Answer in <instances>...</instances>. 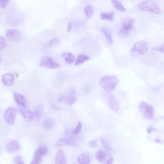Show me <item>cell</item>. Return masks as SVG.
<instances>
[{
	"label": "cell",
	"instance_id": "6da1fadb",
	"mask_svg": "<svg viewBox=\"0 0 164 164\" xmlns=\"http://www.w3.org/2000/svg\"><path fill=\"white\" fill-rule=\"evenodd\" d=\"M119 82L116 76L110 75L102 78L99 80V84L105 91L110 92L115 88Z\"/></svg>",
	"mask_w": 164,
	"mask_h": 164
},
{
	"label": "cell",
	"instance_id": "7a4b0ae2",
	"mask_svg": "<svg viewBox=\"0 0 164 164\" xmlns=\"http://www.w3.org/2000/svg\"><path fill=\"white\" fill-rule=\"evenodd\" d=\"M148 49V45L145 41H140L135 44L131 49L130 54L133 58H136L144 54Z\"/></svg>",
	"mask_w": 164,
	"mask_h": 164
},
{
	"label": "cell",
	"instance_id": "3957f363",
	"mask_svg": "<svg viewBox=\"0 0 164 164\" xmlns=\"http://www.w3.org/2000/svg\"><path fill=\"white\" fill-rule=\"evenodd\" d=\"M138 8L141 11L149 12L155 14H159L161 11L157 4L151 0H147L140 2Z\"/></svg>",
	"mask_w": 164,
	"mask_h": 164
},
{
	"label": "cell",
	"instance_id": "277c9868",
	"mask_svg": "<svg viewBox=\"0 0 164 164\" xmlns=\"http://www.w3.org/2000/svg\"><path fill=\"white\" fill-rule=\"evenodd\" d=\"M139 109L144 118L149 120L153 119L154 109L150 104L145 101H142L140 104Z\"/></svg>",
	"mask_w": 164,
	"mask_h": 164
},
{
	"label": "cell",
	"instance_id": "5b68a950",
	"mask_svg": "<svg viewBox=\"0 0 164 164\" xmlns=\"http://www.w3.org/2000/svg\"><path fill=\"white\" fill-rule=\"evenodd\" d=\"M39 65L40 67L49 69L59 68L60 64L49 56H45L41 58Z\"/></svg>",
	"mask_w": 164,
	"mask_h": 164
},
{
	"label": "cell",
	"instance_id": "8992f818",
	"mask_svg": "<svg viewBox=\"0 0 164 164\" xmlns=\"http://www.w3.org/2000/svg\"><path fill=\"white\" fill-rule=\"evenodd\" d=\"M97 159L99 162L104 163H112L113 158L107 151L100 149L97 151L96 154Z\"/></svg>",
	"mask_w": 164,
	"mask_h": 164
},
{
	"label": "cell",
	"instance_id": "52a82bcc",
	"mask_svg": "<svg viewBox=\"0 0 164 164\" xmlns=\"http://www.w3.org/2000/svg\"><path fill=\"white\" fill-rule=\"evenodd\" d=\"M17 114V110L14 107H11L6 110L4 118L6 121L10 125H13L15 123Z\"/></svg>",
	"mask_w": 164,
	"mask_h": 164
},
{
	"label": "cell",
	"instance_id": "ba28073f",
	"mask_svg": "<svg viewBox=\"0 0 164 164\" xmlns=\"http://www.w3.org/2000/svg\"><path fill=\"white\" fill-rule=\"evenodd\" d=\"M6 36L9 40L13 41H19L22 38L21 33L15 29H9L6 32Z\"/></svg>",
	"mask_w": 164,
	"mask_h": 164
},
{
	"label": "cell",
	"instance_id": "9c48e42d",
	"mask_svg": "<svg viewBox=\"0 0 164 164\" xmlns=\"http://www.w3.org/2000/svg\"><path fill=\"white\" fill-rule=\"evenodd\" d=\"M20 149L19 142L15 140H12L6 145V149L10 153H14L19 151Z\"/></svg>",
	"mask_w": 164,
	"mask_h": 164
},
{
	"label": "cell",
	"instance_id": "30bf717a",
	"mask_svg": "<svg viewBox=\"0 0 164 164\" xmlns=\"http://www.w3.org/2000/svg\"><path fill=\"white\" fill-rule=\"evenodd\" d=\"M75 144L74 139L72 138H62L58 140L55 145L56 147H60L66 145L73 146Z\"/></svg>",
	"mask_w": 164,
	"mask_h": 164
},
{
	"label": "cell",
	"instance_id": "8fae6325",
	"mask_svg": "<svg viewBox=\"0 0 164 164\" xmlns=\"http://www.w3.org/2000/svg\"><path fill=\"white\" fill-rule=\"evenodd\" d=\"M75 92L74 90H70L68 96L64 98V102L67 105H72L77 101V99L75 97Z\"/></svg>",
	"mask_w": 164,
	"mask_h": 164
},
{
	"label": "cell",
	"instance_id": "7c38bea8",
	"mask_svg": "<svg viewBox=\"0 0 164 164\" xmlns=\"http://www.w3.org/2000/svg\"><path fill=\"white\" fill-rule=\"evenodd\" d=\"M54 162L56 164H66L65 156L63 151L61 150L58 151L55 158Z\"/></svg>",
	"mask_w": 164,
	"mask_h": 164
},
{
	"label": "cell",
	"instance_id": "4fadbf2b",
	"mask_svg": "<svg viewBox=\"0 0 164 164\" xmlns=\"http://www.w3.org/2000/svg\"><path fill=\"white\" fill-rule=\"evenodd\" d=\"M19 107V111L23 118L26 119L32 118L33 116L31 111L26 106H20Z\"/></svg>",
	"mask_w": 164,
	"mask_h": 164
},
{
	"label": "cell",
	"instance_id": "5bb4252c",
	"mask_svg": "<svg viewBox=\"0 0 164 164\" xmlns=\"http://www.w3.org/2000/svg\"><path fill=\"white\" fill-rule=\"evenodd\" d=\"M14 81V77L12 74L7 73L4 74L2 76V83L5 85L10 86L13 84Z\"/></svg>",
	"mask_w": 164,
	"mask_h": 164
},
{
	"label": "cell",
	"instance_id": "9a60e30c",
	"mask_svg": "<svg viewBox=\"0 0 164 164\" xmlns=\"http://www.w3.org/2000/svg\"><path fill=\"white\" fill-rule=\"evenodd\" d=\"M14 98L16 103L20 106H26V101L25 98L19 93L14 94Z\"/></svg>",
	"mask_w": 164,
	"mask_h": 164
},
{
	"label": "cell",
	"instance_id": "2e32d148",
	"mask_svg": "<svg viewBox=\"0 0 164 164\" xmlns=\"http://www.w3.org/2000/svg\"><path fill=\"white\" fill-rule=\"evenodd\" d=\"M77 161L80 164H88L91 162L90 155L86 153L82 154L78 157Z\"/></svg>",
	"mask_w": 164,
	"mask_h": 164
},
{
	"label": "cell",
	"instance_id": "e0dca14e",
	"mask_svg": "<svg viewBox=\"0 0 164 164\" xmlns=\"http://www.w3.org/2000/svg\"><path fill=\"white\" fill-rule=\"evenodd\" d=\"M43 125L46 129L51 130L53 128L55 125V121L52 118H47L43 120Z\"/></svg>",
	"mask_w": 164,
	"mask_h": 164
},
{
	"label": "cell",
	"instance_id": "ac0fdd59",
	"mask_svg": "<svg viewBox=\"0 0 164 164\" xmlns=\"http://www.w3.org/2000/svg\"><path fill=\"white\" fill-rule=\"evenodd\" d=\"M62 57L66 62L68 64H71L75 61V57L73 55L70 53L64 52L62 55Z\"/></svg>",
	"mask_w": 164,
	"mask_h": 164
},
{
	"label": "cell",
	"instance_id": "d6986e66",
	"mask_svg": "<svg viewBox=\"0 0 164 164\" xmlns=\"http://www.w3.org/2000/svg\"><path fill=\"white\" fill-rule=\"evenodd\" d=\"M109 105L110 108L115 113L118 112L119 107L118 103L116 99L113 97H110L109 101Z\"/></svg>",
	"mask_w": 164,
	"mask_h": 164
},
{
	"label": "cell",
	"instance_id": "ffe728a7",
	"mask_svg": "<svg viewBox=\"0 0 164 164\" xmlns=\"http://www.w3.org/2000/svg\"><path fill=\"white\" fill-rule=\"evenodd\" d=\"M90 57L87 55L83 54H79L75 63V66H78L85 63L86 61L89 60Z\"/></svg>",
	"mask_w": 164,
	"mask_h": 164
},
{
	"label": "cell",
	"instance_id": "44dd1931",
	"mask_svg": "<svg viewBox=\"0 0 164 164\" xmlns=\"http://www.w3.org/2000/svg\"><path fill=\"white\" fill-rule=\"evenodd\" d=\"M107 42L109 45H112L113 43L112 34L110 31L108 29H104L102 31Z\"/></svg>",
	"mask_w": 164,
	"mask_h": 164
},
{
	"label": "cell",
	"instance_id": "7402d4cb",
	"mask_svg": "<svg viewBox=\"0 0 164 164\" xmlns=\"http://www.w3.org/2000/svg\"><path fill=\"white\" fill-rule=\"evenodd\" d=\"M134 20L132 19H127L123 20L122 22V27L126 30L131 31Z\"/></svg>",
	"mask_w": 164,
	"mask_h": 164
},
{
	"label": "cell",
	"instance_id": "603a6c76",
	"mask_svg": "<svg viewBox=\"0 0 164 164\" xmlns=\"http://www.w3.org/2000/svg\"><path fill=\"white\" fill-rule=\"evenodd\" d=\"M111 2L117 10L120 11L125 12L126 9L122 5L119 0H111Z\"/></svg>",
	"mask_w": 164,
	"mask_h": 164
},
{
	"label": "cell",
	"instance_id": "cb8c5ba5",
	"mask_svg": "<svg viewBox=\"0 0 164 164\" xmlns=\"http://www.w3.org/2000/svg\"><path fill=\"white\" fill-rule=\"evenodd\" d=\"M43 111V105L42 104L39 105L35 111V115L38 119H39L42 117Z\"/></svg>",
	"mask_w": 164,
	"mask_h": 164
},
{
	"label": "cell",
	"instance_id": "d4e9b609",
	"mask_svg": "<svg viewBox=\"0 0 164 164\" xmlns=\"http://www.w3.org/2000/svg\"><path fill=\"white\" fill-rule=\"evenodd\" d=\"M43 156L39 154L38 152L36 151L34 154L33 160L31 164H38L42 161Z\"/></svg>",
	"mask_w": 164,
	"mask_h": 164
},
{
	"label": "cell",
	"instance_id": "484cf974",
	"mask_svg": "<svg viewBox=\"0 0 164 164\" xmlns=\"http://www.w3.org/2000/svg\"><path fill=\"white\" fill-rule=\"evenodd\" d=\"M114 15V12L110 13H102L101 14V18L102 20L113 21Z\"/></svg>",
	"mask_w": 164,
	"mask_h": 164
},
{
	"label": "cell",
	"instance_id": "4316f807",
	"mask_svg": "<svg viewBox=\"0 0 164 164\" xmlns=\"http://www.w3.org/2000/svg\"><path fill=\"white\" fill-rule=\"evenodd\" d=\"M130 31L122 27L119 32L118 34L121 38H125L128 37Z\"/></svg>",
	"mask_w": 164,
	"mask_h": 164
},
{
	"label": "cell",
	"instance_id": "83f0119b",
	"mask_svg": "<svg viewBox=\"0 0 164 164\" xmlns=\"http://www.w3.org/2000/svg\"><path fill=\"white\" fill-rule=\"evenodd\" d=\"M37 151L41 155L44 156L47 154L48 152V149L46 146L42 145L40 146L37 150Z\"/></svg>",
	"mask_w": 164,
	"mask_h": 164
},
{
	"label": "cell",
	"instance_id": "f1b7e54d",
	"mask_svg": "<svg viewBox=\"0 0 164 164\" xmlns=\"http://www.w3.org/2000/svg\"><path fill=\"white\" fill-rule=\"evenodd\" d=\"M85 13L87 18H90L93 15L94 10L90 5H87L85 9Z\"/></svg>",
	"mask_w": 164,
	"mask_h": 164
},
{
	"label": "cell",
	"instance_id": "f546056e",
	"mask_svg": "<svg viewBox=\"0 0 164 164\" xmlns=\"http://www.w3.org/2000/svg\"><path fill=\"white\" fill-rule=\"evenodd\" d=\"M101 142L105 148L110 151H113V149L110 146L109 142L105 138H101Z\"/></svg>",
	"mask_w": 164,
	"mask_h": 164
},
{
	"label": "cell",
	"instance_id": "4dcf8cb0",
	"mask_svg": "<svg viewBox=\"0 0 164 164\" xmlns=\"http://www.w3.org/2000/svg\"><path fill=\"white\" fill-rule=\"evenodd\" d=\"M49 44L52 47H56L60 45V42L57 39H54L50 41Z\"/></svg>",
	"mask_w": 164,
	"mask_h": 164
},
{
	"label": "cell",
	"instance_id": "1f68e13d",
	"mask_svg": "<svg viewBox=\"0 0 164 164\" xmlns=\"http://www.w3.org/2000/svg\"><path fill=\"white\" fill-rule=\"evenodd\" d=\"M81 122H79L77 128H76L72 132V134L73 135H77L79 134L81 130Z\"/></svg>",
	"mask_w": 164,
	"mask_h": 164
},
{
	"label": "cell",
	"instance_id": "d6a6232c",
	"mask_svg": "<svg viewBox=\"0 0 164 164\" xmlns=\"http://www.w3.org/2000/svg\"><path fill=\"white\" fill-rule=\"evenodd\" d=\"M6 45V41L5 38L0 37V51L3 50Z\"/></svg>",
	"mask_w": 164,
	"mask_h": 164
},
{
	"label": "cell",
	"instance_id": "836d02e7",
	"mask_svg": "<svg viewBox=\"0 0 164 164\" xmlns=\"http://www.w3.org/2000/svg\"><path fill=\"white\" fill-rule=\"evenodd\" d=\"M14 162L16 164H23L22 158L20 155H17L14 158Z\"/></svg>",
	"mask_w": 164,
	"mask_h": 164
},
{
	"label": "cell",
	"instance_id": "e575fe53",
	"mask_svg": "<svg viewBox=\"0 0 164 164\" xmlns=\"http://www.w3.org/2000/svg\"><path fill=\"white\" fill-rule=\"evenodd\" d=\"M9 0H0V8L4 9L7 6Z\"/></svg>",
	"mask_w": 164,
	"mask_h": 164
},
{
	"label": "cell",
	"instance_id": "d590c367",
	"mask_svg": "<svg viewBox=\"0 0 164 164\" xmlns=\"http://www.w3.org/2000/svg\"><path fill=\"white\" fill-rule=\"evenodd\" d=\"M98 142L97 139H94L89 142V145L90 147L91 148H94L97 146Z\"/></svg>",
	"mask_w": 164,
	"mask_h": 164
},
{
	"label": "cell",
	"instance_id": "8d00e7d4",
	"mask_svg": "<svg viewBox=\"0 0 164 164\" xmlns=\"http://www.w3.org/2000/svg\"><path fill=\"white\" fill-rule=\"evenodd\" d=\"M152 50L161 52L162 53L164 52V45H162L161 46L157 47H154Z\"/></svg>",
	"mask_w": 164,
	"mask_h": 164
},
{
	"label": "cell",
	"instance_id": "74e56055",
	"mask_svg": "<svg viewBox=\"0 0 164 164\" xmlns=\"http://www.w3.org/2000/svg\"><path fill=\"white\" fill-rule=\"evenodd\" d=\"M154 130V128L150 126L149 127L146 129V131L149 134H150Z\"/></svg>",
	"mask_w": 164,
	"mask_h": 164
},
{
	"label": "cell",
	"instance_id": "f35d334b",
	"mask_svg": "<svg viewBox=\"0 0 164 164\" xmlns=\"http://www.w3.org/2000/svg\"><path fill=\"white\" fill-rule=\"evenodd\" d=\"M64 96L63 95L60 96L58 99L57 102L59 103H61L64 99Z\"/></svg>",
	"mask_w": 164,
	"mask_h": 164
},
{
	"label": "cell",
	"instance_id": "ab89813d",
	"mask_svg": "<svg viewBox=\"0 0 164 164\" xmlns=\"http://www.w3.org/2000/svg\"><path fill=\"white\" fill-rule=\"evenodd\" d=\"M72 27V24L71 22H69L68 26L67 29V31L68 32H70L71 30V28Z\"/></svg>",
	"mask_w": 164,
	"mask_h": 164
},
{
	"label": "cell",
	"instance_id": "60d3db41",
	"mask_svg": "<svg viewBox=\"0 0 164 164\" xmlns=\"http://www.w3.org/2000/svg\"><path fill=\"white\" fill-rule=\"evenodd\" d=\"M155 141L158 143H162V141L159 138H157L155 139Z\"/></svg>",
	"mask_w": 164,
	"mask_h": 164
},
{
	"label": "cell",
	"instance_id": "b9f144b4",
	"mask_svg": "<svg viewBox=\"0 0 164 164\" xmlns=\"http://www.w3.org/2000/svg\"><path fill=\"white\" fill-rule=\"evenodd\" d=\"M1 56H0V63L1 62Z\"/></svg>",
	"mask_w": 164,
	"mask_h": 164
},
{
	"label": "cell",
	"instance_id": "7bdbcfd3",
	"mask_svg": "<svg viewBox=\"0 0 164 164\" xmlns=\"http://www.w3.org/2000/svg\"><path fill=\"white\" fill-rule=\"evenodd\" d=\"M0 152H1V151H0Z\"/></svg>",
	"mask_w": 164,
	"mask_h": 164
}]
</instances>
